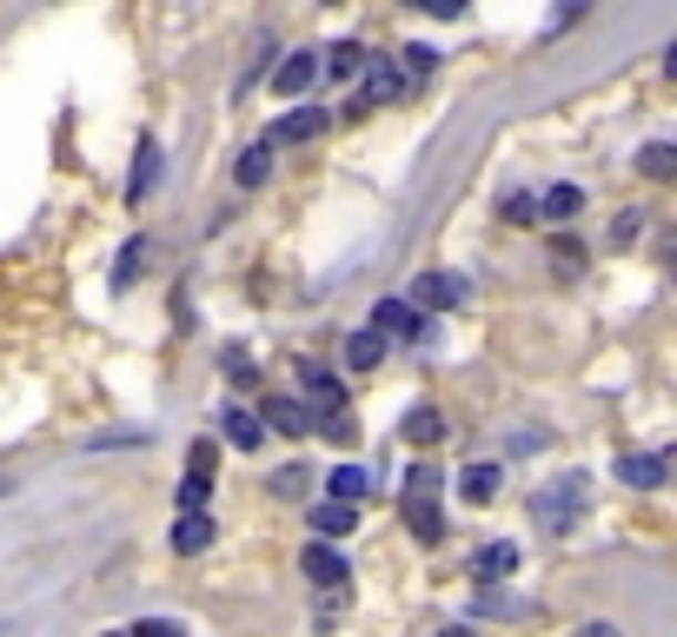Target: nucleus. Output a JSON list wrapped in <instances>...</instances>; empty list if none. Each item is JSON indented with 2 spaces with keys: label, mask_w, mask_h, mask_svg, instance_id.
I'll use <instances>...</instances> for the list:
<instances>
[{
  "label": "nucleus",
  "mask_w": 677,
  "mask_h": 637,
  "mask_svg": "<svg viewBox=\"0 0 677 637\" xmlns=\"http://www.w3.org/2000/svg\"><path fill=\"white\" fill-rule=\"evenodd\" d=\"M578 512H585V479L572 472V479H552L538 499H532V518H538V532H552V538H565L572 525H578Z\"/></svg>",
  "instance_id": "nucleus-1"
},
{
  "label": "nucleus",
  "mask_w": 677,
  "mask_h": 637,
  "mask_svg": "<svg viewBox=\"0 0 677 637\" xmlns=\"http://www.w3.org/2000/svg\"><path fill=\"white\" fill-rule=\"evenodd\" d=\"M465 292H472V286H465V273H419V279H412V292H406V306H412L419 319H425V312H459V306H465Z\"/></svg>",
  "instance_id": "nucleus-2"
},
{
  "label": "nucleus",
  "mask_w": 677,
  "mask_h": 637,
  "mask_svg": "<svg viewBox=\"0 0 677 637\" xmlns=\"http://www.w3.org/2000/svg\"><path fill=\"white\" fill-rule=\"evenodd\" d=\"M293 399H299L306 412H326V419H339V412H346V379L306 359V366H299V392H293Z\"/></svg>",
  "instance_id": "nucleus-3"
},
{
  "label": "nucleus",
  "mask_w": 677,
  "mask_h": 637,
  "mask_svg": "<svg viewBox=\"0 0 677 637\" xmlns=\"http://www.w3.org/2000/svg\"><path fill=\"white\" fill-rule=\"evenodd\" d=\"M253 419H259L266 432H279V439H306V432H319V419H312V412H306L293 392H266Z\"/></svg>",
  "instance_id": "nucleus-4"
},
{
  "label": "nucleus",
  "mask_w": 677,
  "mask_h": 637,
  "mask_svg": "<svg viewBox=\"0 0 677 637\" xmlns=\"http://www.w3.org/2000/svg\"><path fill=\"white\" fill-rule=\"evenodd\" d=\"M299 572H306V585H319V592H346V585H352V565L339 558V545H319V538L299 552Z\"/></svg>",
  "instance_id": "nucleus-5"
},
{
  "label": "nucleus",
  "mask_w": 677,
  "mask_h": 637,
  "mask_svg": "<svg viewBox=\"0 0 677 637\" xmlns=\"http://www.w3.org/2000/svg\"><path fill=\"white\" fill-rule=\"evenodd\" d=\"M665 472H671V459H665V452H618V465H612V479H618V485H632V492H658V485H665Z\"/></svg>",
  "instance_id": "nucleus-6"
},
{
  "label": "nucleus",
  "mask_w": 677,
  "mask_h": 637,
  "mask_svg": "<svg viewBox=\"0 0 677 637\" xmlns=\"http://www.w3.org/2000/svg\"><path fill=\"white\" fill-rule=\"evenodd\" d=\"M519 565H525V552H519V538H492V545H479V552H472V578H479V585H499V578H519Z\"/></svg>",
  "instance_id": "nucleus-7"
},
{
  "label": "nucleus",
  "mask_w": 677,
  "mask_h": 637,
  "mask_svg": "<svg viewBox=\"0 0 677 637\" xmlns=\"http://www.w3.org/2000/svg\"><path fill=\"white\" fill-rule=\"evenodd\" d=\"M399 66H386V60H366V80H359V93H352V106L346 113H359V106H392L399 100Z\"/></svg>",
  "instance_id": "nucleus-8"
},
{
  "label": "nucleus",
  "mask_w": 677,
  "mask_h": 637,
  "mask_svg": "<svg viewBox=\"0 0 677 637\" xmlns=\"http://www.w3.org/2000/svg\"><path fill=\"white\" fill-rule=\"evenodd\" d=\"M312 80H319V53H312V47H299V53H286V60H279V73H273V93H279V100H299Z\"/></svg>",
  "instance_id": "nucleus-9"
},
{
  "label": "nucleus",
  "mask_w": 677,
  "mask_h": 637,
  "mask_svg": "<svg viewBox=\"0 0 677 637\" xmlns=\"http://www.w3.org/2000/svg\"><path fill=\"white\" fill-rule=\"evenodd\" d=\"M399 518H406V532H412L419 545H439V538H445V512H439V499H399Z\"/></svg>",
  "instance_id": "nucleus-10"
},
{
  "label": "nucleus",
  "mask_w": 677,
  "mask_h": 637,
  "mask_svg": "<svg viewBox=\"0 0 677 637\" xmlns=\"http://www.w3.org/2000/svg\"><path fill=\"white\" fill-rule=\"evenodd\" d=\"M319 126H326L319 106H293V113H279V126H273L266 146H306V140H319Z\"/></svg>",
  "instance_id": "nucleus-11"
},
{
  "label": "nucleus",
  "mask_w": 677,
  "mask_h": 637,
  "mask_svg": "<svg viewBox=\"0 0 677 637\" xmlns=\"http://www.w3.org/2000/svg\"><path fill=\"white\" fill-rule=\"evenodd\" d=\"M578 213H585V186H572V179H558V186H545V193H538V219L572 226Z\"/></svg>",
  "instance_id": "nucleus-12"
},
{
  "label": "nucleus",
  "mask_w": 677,
  "mask_h": 637,
  "mask_svg": "<svg viewBox=\"0 0 677 637\" xmlns=\"http://www.w3.org/2000/svg\"><path fill=\"white\" fill-rule=\"evenodd\" d=\"M326 492H332V505H352V512H359V505L372 499V479H366V465H352V459H346V465H332V472H326Z\"/></svg>",
  "instance_id": "nucleus-13"
},
{
  "label": "nucleus",
  "mask_w": 677,
  "mask_h": 637,
  "mask_svg": "<svg viewBox=\"0 0 677 637\" xmlns=\"http://www.w3.org/2000/svg\"><path fill=\"white\" fill-rule=\"evenodd\" d=\"M372 332H379L386 346H392V339H412V332H419V312H412L406 299H379V306H372Z\"/></svg>",
  "instance_id": "nucleus-14"
},
{
  "label": "nucleus",
  "mask_w": 677,
  "mask_h": 637,
  "mask_svg": "<svg viewBox=\"0 0 677 637\" xmlns=\"http://www.w3.org/2000/svg\"><path fill=\"white\" fill-rule=\"evenodd\" d=\"M379 366H386V339L372 326L346 332V372H379Z\"/></svg>",
  "instance_id": "nucleus-15"
},
{
  "label": "nucleus",
  "mask_w": 677,
  "mask_h": 637,
  "mask_svg": "<svg viewBox=\"0 0 677 637\" xmlns=\"http://www.w3.org/2000/svg\"><path fill=\"white\" fill-rule=\"evenodd\" d=\"M219 425H226V445H233V452H259V445H266V425H259L246 405H226Z\"/></svg>",
  "instance_id": "nucleus-16"
},
{
  "label": "nucleus",
  "mask_w": 677,
  "mask_h": 637,
  "mask_svg": "<svg viewBox=\"0 0 677 637\" xmlns=\"http://www.w3.org/2000/svg\"><path fill=\"white\" fill-rule=\"evenodd\" d=\"M399 432H406V445H439L445 439V412L439 405H406Z\"/></svg>",
  "instance_id": "nucleus-17"
},
{
  "label": "nucleus",
  "mask_w": 677,
  "mask_h": 637,
  "mask_svg": "<svg viewBox=\"0 0 677 637\" xmlns=\"http://www.w3.org/2000/svg\"><path fill=\"white\" fill-rule=\"evenodd\" d=\"M153 186H160V146L140 140V153H133V179H126V206H140Z\"/></svg>",
  "instance_id": "nucleus-18"
},
{
  "label": "nucleus",
  "mask_w": 677,
  "mask_h": 637,
  "mask_svg": "<svg viewBox=\"0 0 677 637\" xmlns=\"http://www.w3.org/2000/svg\"><path fill=\"white\" fill-rule=\"evenodd\" d=\"M306 525L319 532V545H332V538H346V532L359 525V512H352V505H332V499H326V505H312V512H306Z\"/></svg>",
  "instance_id": "nucleus-19"
},
{
  "label": "nucleus",
  "mask_w": 677,
  "mask_h": 637,
  "mask_svg": "<svg viewBox=\"0 0 677 637\" xmlns=\"http://www.w3.org/2000/svg\"><path fill=\"white\" fill-rule=\"evenodd\" d=\"M179 558H193V552H206L213 545V518L206 512H179V525H173V538H166Z\"/></svg>",
  "instance_id": "nucleus-20"
},
{
  "label": "nucleus",
  "mask_w": 677,
  "mask_h": 637,
  "mask_svg": "<svg viewBox=\"0 0 677 637\" xmlns=\"http://www.w3.org/2000/svg\"><path fill=\"white\" fill-rule=\"evenodd\" d=\"M499 485H505V472H499V465H465V472H459L465 505H492V499H499Z\"/></svg>",
  "instance_id": "nucleus-21"
},
{
  "label": "nucleus",
  "mask_w": 677,
  "mask_h": 637,
  "mask_svg": "<svg viewBox=\"0 0 677 637\" xmlns=\"http://www.w3.org/2000/svg\"><path fill=\"white\" fill-rule=\"evenodd\" d=\"M319 73H332V80H352V73H366V47H359V40H339V47H326Z\"/></svg>",
  "instance_id": "nucleus-22"
},
{
  "label": "nucleus",
  "mask_w": 677,
  "mask_h": 637,
  "mask_svg": "<svg viewBox=\"0 0 677 637\" xmlns=\"http://www.w3.org/2000/svg\"><path fill=\"white\" fill-rule=\"evenodd\" d=\"M233 179H239V186H266V179H273V146H266V140H253V146L239 153Z\"/></svg>",
  "instance_id": "nucleus-23"
},
{
  "label": "nucleus",
  "mask_w": 677,
  "mask_h": 637,
  "mask_svg": "<svg viewBox=\"0 0 677 637\" xmlns=\"http://www.w3.org/2000/svg\"><path fill=\"white\" fill-rule=\"evenodd\" d=\"M146 253H153V246H146V233H133V239L120 246V259H113V286H120V292L140 279V259H146Z\"/></svg>",
  "instance_id": "nucleus-24"
},
{
  "label": "nucleus",
  "mask_w": 677,
  "mask_h": 637,
  "mask_svg": "<svg viewBox=\"0 0 677 637\" xmlns=\"http://www.w3.org/2000/svg\"><path fill=\"white\" fill-rule=\"evenodd\" d=\"M638 173H645V179H671L677 173V146L671 140H652V146L638 153Z\"/></svg>",
  "instance_id": "nucleus-25"
},
{
  "label": "nucleus",
  "mask_w": 677,
  "mask_h": 637,
  "mask_svg": "<svg viewBox=\"0 0 677 637\" xmlns=\"http://www.w3.org/2000/svg\"><path fill=\"white\" fill-rule=\"evenodd\" d=\"M432 66H439V47H432V40H412V47L399 53V80H425Z\"/></svg>",
  "instance_id": "nucleus-26"
},
{
  "label": "nucleus",
  "mask_w": 677,
  "mask_h": 637,
  "mask_svg": "<svg viewBox=\"0 0 677 637\" xmlns=\"http://www.w3.org/2000/svg\"><path fill=\"white\" fill-rule=\"evenodd\" d=\"M499 219H512V226H538V193H505V199H499Z\"/></svg>",
  "instance_id": "nucleus-27"
},
{
  "label": "nucleus",
  "mask_w": 677,
  "mask_h": 637,
  "mask_svg": "<svg viewBox=\"0 0 677 637\" xmlns=\"http://www.w3.org/2000/svg\"><path fill=\"white\" fill-rule=\"evenodd\" d=\"M213 465H219V445H213V439H193V445H186V479H206V485H213Z\"/></svg>",
  "instance_id": "nucleus-28"
},
{
  "label": "nucleus",
  "mask_w": 677,
  "mask_h": 637,
  "mask_svg": "<svg viewBox=\"0 0 677 637\" xmlns=\"http://www.w3.org/2000/svg\"><path fill=\"white\" fill-rule=\"evenodd\" d=\"M306 479H312V472H299V465L273 472V499H306Z\"/></svg>",
  "instance_id": "nucleus-29"
},
{
  "label": "nucleus",
  "mask_w": 677,
  "mask_h": 637,
  "mask_svg": "<svg viewBox=\"0 0 677 637\" xmlns=\"http://www.w3.org/2000/svg\"><path fill=\"white\" fill-rule=\"evenodd\" d=\"M406 499H439V472L432 465H412L406 472Z\"/></svg>",
  "instance_id": "nucleus-30"
},
{
  "label": "nucleus",
  "mask_w": 677,
  "mask_h": 637,
  "mask_svg": "<svg viewBox=\"0 0 677 637\" xmlns=\"http://www.w3.org/2000/svg\"><path fill=\"white\" fill-rule=\"evenodd\" d=\"M552 266H558V273H578V266H585V246H578V239H552Z\"/></svg>",
  "instance_id": "nucleus-31"
},
{
  "label": "nucleus",
  "mask_w": 677,
  "mask_h": 637,
  "mask_svg": "<svg viewBox=\"0 0 677 637\" xmlns=\"http://www.w3.org/2000/svg\"><path fill=\"white\" fill-rule=\"evenodd\" d=\"M206 499H213L206 479H179V512H206Z\"/></svg>",
  "instance_id": "nucleus-32"
},
{
  "label": "nucleus",
  "mask_w": 677,
  "mask_h": 637,
  "mask_svg": "<svg viewBox=\"0 0 677 637\" xmlns=\"http://www.w3.org/2000/svg\"><path fill=\"white\" fill-rule=\"evenodd\" d=\"M126 637H186V625H179V618H140Z\"/></svg>",
  "instance_id": "nucleus-33"
},
{
  "label": "nucleus",
  "mask_w": 677,
  "mask_h": 637,
  "mask_svg": "<svg viewBox=\"0 0 677 637\" xmlns=\"http://www.w3.org/2000/svg\"><path fill=\"white\" fill-rule=\"evenodd\" d=\"M219 359H226V379H233V386H246V379H253V366H246V352H239V346H226Z\"/></svg>",
  "instance_id": "nucleus-34"
},
{
  "label": "nucleus",
  "mask_w": 677,
  "mask_h": 637,
  "mask_svg": "<svg viewBox=\"0 0 677 637\" xmlns=\"http://www.w3.org/2000/svg\"><path fill=\"white\" fill-rule=\"evenodd\" d=\"M572 637H618V625H605V618H592V625H578Z\"/></svg>",
  "instance_id": "nucleus-35"
},
{
  "label": "nucleus",
  "mask_w": 677,
  "mask_h": 637,
  "mask_svg": "<svg viewBox=\"0 0 677 637\" xmlns=\"http://www.w3.org/2000/svg\"><path fill=\"white\" fill-rule=\"evenodd\" d=\"M439 637H472V631H465V625H445V631H439Z\"/></svg>",
  "instance_id": "nucleus-36"
},
{
  "label": "nucleus",
  "mask_w": 677,
  "mask_h": 637,
  "mask_svg": "<svg viewBox=\"0 0 677 637\" xmlns=\"http://www.w3.org/2000/svg\"><path fill=\"white\" fill-rule=\"evenodd\" d=\"M7 492H13V479H0V499H7Z\"/></svg>",
  "instance_id": "nucleus-37"
},
{
  "label": "nucleus",
  "mask_w": 677,
  "mask_h": 637,
  "mask_svg": "<svg viewBox=\"0 0 677 637\" xmlns=\"http://www.w3.org/2000/svg\"><path fill=\"white\" fill-rule=\"evenodd\" d=\"M0 637H7V625H0Z\"/></svg>",
  "instance_id": "nucleus-38"
},
{
  "label": "nucleus",
  "mask_w": 677,
  "mask_h": 637,
  "mask_svg": "<svg viewBox=\"0 0 677 637\" xmlns=\"http://www.w3.org/2000/svg\"><path fill=\"white\" fill-rule=\"evenodd\" d=\"M113 637H126V631H113Z\"/></svg>",
  "instance_id": "nucleus-39"
}]
</instances>
